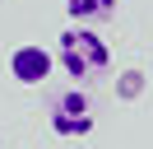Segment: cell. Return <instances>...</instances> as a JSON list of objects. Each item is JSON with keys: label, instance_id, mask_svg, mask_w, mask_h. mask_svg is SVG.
<instances>
[{"label": "cell", "instance_id": "obj_3", "mask_svg": "<svg viewBox=\"0 0 153 149\" xmlns=\"http://www.w3.org/2000/svg\"><path fill=\"white\" fill-rule=\"evenodd\" d=\"M51 65H56V56H51L47 47H37V42H23V47L10 51V74L19 84H42L51 74Z\"/></svg>", "mask_w": 153, "mask_h": 149}, {"label": "cell", "instance_id": "obj_1", "mask_svg": "<svg viewBox=\"0 0 153 149\" xmlns=\"http://www.w3.org/2000/svg\"><path fill=\"white\" fill-rule=\"evenodd\" d=\"M56 65L70 74V79H97V74H107V65H111V51H107V42L93 33V28L84 23H70L65 33L56 37Z\"/></svg>", "mask_w": 153, "mask_h": 149}, {"label": "cell", "instance_id": "obj_2", "mask_svg": "<svg viewBox=\"0 0 153 149\" xmlns=\"http://www.w3.org/2000/svg\"><path fill=\"white\" fill-rule=\"evenodd\" d=\"M47 121H51V130H56L60 140H79V135H88L93 130V102H88V93L79 89H60L56 98H51V107H47Z\"/></svg>", "mask_w": 153, "mask_h": 149}, {"label": "cell", "instance_id": "obj_4", "mask_svg": "<svg viewBox=\"0 0 153 149\" xmlns=\"http://www.w3.org/2000/svg\"><path fill=\"white\" fill-rule=\"evenodd\" d=\"M65 14L74 19V23H107V19H116V0H65Z\"/></svg>", "mask_w": 153, "mask_h": 149}]
</instances>
